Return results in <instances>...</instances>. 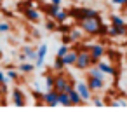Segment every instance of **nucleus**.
Segmentation results:
<instances>
[{
  "mask_svg": "<svg viewBox=\"0 0 127 124\" xmlns=\"http://www.w3.org/2000/svg\"><path fill=\"white\" fill-rule=\"evenodd\" d=\"M101 18H89V19H82L78 21V26L85 32V35L89 37H97V32H99V26H101Z\"/></svg>",
  "mask_w": 127,
  "mask_h": 124,
  "instance_id": "f257e3e1",
  "label": "nucleus"
},
{
  "mask_svg": "<svg viewBox=\"0 0 127 124\" xmlns=\"http://www.w3.org/2000/svg\"><path fill=\"white\" fill-rule=\"evenodd\" d=\"M75 66L78 70H89L92 66V56H91V51L84 46L78 47V58H77V63Z\"/></svg>",
  "mask_w": 127,
  "mask_h": 124,
  "instance_id": "f03ea898",
  "label": "nucleus"
},
{
  "mask_svg": "<svg viewBox=\"0 0 127 124\" xmlns=\"http://www.w3.org/2000/svg\"><path fill=\"white\" fill-rule=\"evenodd\" d=\"M54 89L56 91H59V93H70L71 89H75V84L63 73V72H58V75H56V84H54Z\"/></svg>",
  "mask_w": 127,
  "mask_h": 124,
  "instance_id": "7ed1b4c3",
  "label": "nucleus"
},
{
  "mask_svg": "<svg viewBox=\"0 0 127 124\" xmlns=\"http://www.w3.org/2000/svg\"><path fill=\"white\" fill-rule=\"evenodd\" d=\"M84 47H87L91 51V56H92V65H97L99 60H103V56L106 54V49L103 44H82Z\"/></svg>",
  "mask_w": 127,
  "mask_h": 124,
  "instance_id": "20e7f679",
  "label": "nucleus"
},
{
  "mask_svg": "<svg viewBox=\"0 0 127 124\" xmlns=\"http://www.w3.org/2000/svg\"><path fill=\"white\" fill-rule=\"evenodd\" d=\"M44 103H45L47 107H58V105H59V91H56V89L45 91V94H44Z\"/></svg>",
  "mask_w": 127,
  "mask_h": 124,
  "instance_id": "39448f33",
  "label": "nucleus"
},
{
  "mask_svg": "<svg viewBox=\"0 0 127 124\" xmlns=\"http://www.w3.org/2000/svg\"><path fill=\"white\" fill-rule=\"evenodd\" d=\"M91 87L92 93H99L104 89V79H97V77H92V75H87V80H85Z\"/></svg>",
  "mask_w": 127,
  "mask_h": 124,
  "instance_id": "423d86ee",
  "label": "nucleus"
},
{
  "mask_svg": "<svg viewBox=\"0 0 127 124\" xmlns=\"http://www.w3.org/2000/svg\"><path fill=\"white\" fill-rule=\"evenodd\" d=\"M75 87L80 93V96L84 98V101H89L92 98V91H91V87H89L87 82H78V84H75Z\"/></svg>",
  "mask_w": 127,
  "mask_h": 124,
  "instance_id": "0eeeda50",
  "label": "nucleus"
},
{
  "mask_svg": "<svg viewBox=\"0 0 127 124\" xmlns=\"http://www.w3.org/2000/svg\"><path fill=\"white\" fill-rule=\"evenodd\" d=\"M12 103L16 107H26V101H25V93L19 89V87H12Z\"/></svg>",
  "mask_w": 127,
  "mask_h": 124,
  "instance_id": "6e6552de",
  "label": "nucleus"
},
{
  "mask_svg": "<svg viewBox=\"0 0 127 124\" xmlns=\"http://www.w3.org/2000/svg\"><path fill=\"white\" fill-rule=\"evenodd\" d=\"M77 58H78V49H70V51L63 56V61H64L66 66H75Z\"/></svg>",
  "mask_w": 127,
  "mask_h": 124,
  "instance_id": "1a4fd4ad",
  "label": "nucleus"
},
{
  "mask_svg": "<svg viewBox=\"0 0 127 124\" xmlns=\"http://www.w3.org/2000/svg\"><path fill=\"white\" fill-rule=\"evenodd\" d=\"M97 66L104 72V73H108V75H113V77H118V70L115 68V66H111L110 63H106V61H103V60H99L97 61Z\"/></svg>",
  "mask_w": 127,
  "mask_h": 124,
  "instance_id": "9d476101",
  "label": "nucleus"
},
{
  "mask_svg": "<svg viewBox=\"0 0 127 124\" xmlns=\"http://www.w3.org/2000/svg\"><path fill=\"white\" fill-rule=\"evenodd\" d=\"M23 14H25L26 21H32V23H38V21H40V12H38L35 7H33V9H25Z\"/></svg>",
  "mask_w": 127,
  "mask_h": 124,
  "instance_id": "9b49d317",
  "label": "nucleus"
},
{
  "mask_svg": "<svg viewBox=\"0 0 127 124\" xmlns=\"http://www.w3.org/2000/svg\"><path fill=\"white\" fill-rule=\"evenodd\" d=\"M23 54H25V58H26V61H37V58H38V53H37V49H33L32 46H23Z\"/></svg>",
  "mask_w": 127,
  "mask_h": 124,
  "instance_id": "f8f14e48",
  "label": "nucleus"
},
{
  "mask_svg": "<svg viewBox=\"0 0 127 124\" xmlns=\"http://www.w3.org/2000/svg\"><path fill=\"white\" fill-rule=\"evenodd\" d=\"M37 53H38V58L35 61V66L40 68V66H44V60H45V54H47V44H40V47L37 49Z\"/></svg>",
  "mask_w": 127,
  "mask_h": 124,
  "instance_id": "ddd939ff",
  "label": "nucleus"
},
{
  "mask_svg": "<svg viewBox=\"0 0 127 124\" xmlns=\"http://www.w3.org/2000/svg\"><path fill=\"white\" fill-rule=\"evenodd\" d=\"M44 9H45V12H47V18H52V19H54V18L58 16V12L61 11V4H52V2H51V4H47Z\"/></svg>",
  "mask_w": 127,
  "mask_h": 124,
  "instance_id": "4468645a",
  "label": "nucleus"
},
{
  "mask_svg": "<svg viewBox=\"0 0 127 124\" xmlns=\"http://www.w3.org/2000/svg\"><path fill=\"white\" fill-rule=\"evenodd\" d=\"M125 33H127V25L125 26H115V25H111L108 37H124Z\"/></svg>",
  "mask_w": 127,
  "mask_h": 124,
  "instance_id": "2eb2a0df",
  "label": "nucleus"
},
{
  "mask_svg": "<svg viewBox=\"0 0 127 124\" xmlns=\"http://www.w3.org/2000/svg\"><path fill=\"white\" fill-rule=\"evenodd\" d=\"M84 35H85V32H84L80 26H78V28H71V30H70V39H71V42H77V44H78V42L84 39Z\"/></svg>",
  "mask_w": 127,
  "mask_h": 124,
  "instance_id": "dca6fc26",
  "label": "nucleus"
},
{
  "mask_svg": "<svg viewBox=\"0 0 127 124\" xmlns=\"http://www.w3.org/2000/svg\"><path fill=\"white\" fill-rule=\"evenodd\" d=\"M70 100H71V107H78V105L85 103V101H84V98L80 96V93L77 91V87L70 91Z\"/></svg>",
  "mask_w": 127,
  "mask_h": 124,
  "instance_id": "f3484780",
  "label": "nucleus"
},
{
  "mask_svg": "<svg viewBox=\"0 0 127 124\" xmlns=\"http://www.w3.org/2000/svg\"><path fill=\"white\" fill-rule=\"evenodd\" d=\"M87 75H92V77H97V79H104V75H106V73H104L97 65H92V66L87 70Z\"/></svg>",
  "mask_w": 127,
  "mask_h": 124,
  "instance_id": "a211bd4d",
  "label": "nucleus"
},
{
  "mask_svg": "<svg viewBox=\"0 0 127 124\" xmlns=\"http://www.w3.org/2000/svg\"><path fill=\"white\" fill-rule=\"evenodd\" d=\"M44 75H45V89H47V91L54 89V84H56V75H54V73H51V72H47V73H44Z\"/></svg>",
  "mask_w": 127,
  "mask_h": 124,
  "instance_id": "6ab92c4d",
  "label": "nucleus"
},
{
  "mask_svg": "<svg viewBox=\"0 0 127 124\" xmlns=\"http://www.w3.org/2000/svg\"><path fill=\"white\" fill-rule=\"evenodd\" d=\"M35 68H37V66H35L33 63H30V61H23V63L19 65V68H18V70H19L21 73H32Z\"/></svg>",
  "mask_w": 127,
  "mask_h": 124,
  "instance_id": "aec40b11",
  "label": "nucleus"
},
{
  "mask_svg": "<svg viewBox=\"0 0 127 124\" xmlns=\"http://www.w3.org/2000/svg\"><path fill=\"white\" fill-rule=\"evenodd\" d=\"M64 68H66V65H64L63 58H61V56H56V60H54V63H52V70H54V72H63Z\"/></svg>",
  "mask_w": 127,
  "mask_h": 124,
  "instance_id": "412c9836",
  "label": "nucleus"
},
{
  "mask_svg": "<svg viewBox=\"0 0 127 124\" xmlns=\"http://www.w3.org/2000/svg\"><path fill=\"white\" fill-rule=\"evenodd\" d=\"M59 105L63 107H71V100H70V93H59Z\"/></svg>",
  "mask_w": 127,
  "mask_h": 124,
  "instance_id": "4be33fe9",
  "label": "nucleus"
},
{
  "mask_svg": "<svg viewBox=\"0 0 127 124\" xmlns=\"http://www.w3.org/2000/svg\"><path fill=\"white\" fill-rule=\"evenodd\" d=\"M68 18H70V11H63V9H61L54 19H56V23H66Z\"/></svg>",
  "mask_w": 127,
  "mask_h": 124,
  "instance_id": "5701e85b",
  "label": "nucleus"
},
{
  "mask_svg": "<svg viewBox=\"0 0 127 124\" xmlns=\"http://www.w3.org/2000/svg\"><path fill=\"white\" fill-rule=\"evenodd\" d=\"M110 21H111V25H115V26H125V25H127V23H125V19H124L122 16H118V14L110 16Z\"/></svg>",
  "mask_w": 127,
  "mask_h": 124,
  "instance_id": "b1692460",
  "label": "nucleus"
},
{
  "mask_svg": "<svg viewBox=\"0 0 127 124\" xmlns=\"http://www.w3.org/2000/svg\"><path fill=\"white\" fill-rule=\"evenodd\" d=\"M56 30H58L61 35H63V33H70L71 26L68 25V21H66V23H58V28H56Z\"/></svg>",
  "mask_w": 127,
  "mask_h": 124,
  "instance_id": "393cba45",
  "label": "nucleus"
},
{
  "mask_svg": "<svg viewBox=\"0 0 127 124\" xmlns=\"http://www.w3.org/2000/svg\"><path fill=\"white\" fill-rule=\"evenodd\" d=\"M70 49H71V47H70L68 44H64V42H63V44L58 47V53H56V56H61V58H63V56H64V54H66Z\"/></svg>",
  "mask_w": 127,
  "mask_h": 124,
  "instance_id": "a878e982",
  "label": "nucleus"
},
{
  "mask_svg": "<svg viewBox=\"0 0 127 124\" xmlns=\"http://www.w3.org/2000/svg\"><path fill=\"white\" fill-rule=\"evenodd\" d=\"M108 33H110V26H106L104 23H101L99 32H97V37H108Z\"/></svg>",
  "mask_w": 127,
  "mask_h": 124,
  "instance_id": "bb28decb",
  "label": "nucleus"
},
{
  "mask_svg": "<svg viewBox=\"0 0 127 124\" xmlns=\"http://www.w3.org/2000/svg\"><path fill=\"white\" fill-rule=\"evenodd\" d=\"M5 73H7V79H9V80H18V79H19V73H18L14 68H9Z\"/></svg>",
  "mask_w": 127,
  "mask_h": 124,
  "instance_id": "cd10ccee",
  "label": "nucleus"
},
{
  "mask_svg": "<svg viewBox=\"0 0 127 124\" xmlns=\"http://www.w3.org/2000/svg\"><path fill=\"white\" fill-rule=\"evenodd\" d=\"M106 105H110V107H125L127 101H124V100H113V101H108Z\"/></svg>",
  "mask_w": 127,
  "mask_h": 124,
  "instance_id": "c85d7f7f",
  "label": "nucleus"
},
{
  "mask_svg": "<svg viewBox=\"0 0 127 124\" xmlns=\"http://www.w3.org/2000/svg\"><path fill=\"white\" fill-rule=\"evenodd\" d=\"M45 28H47L49 32H52V30H56V28H58V23H56V19L52 21V18H51V19H49V21L45 23Z\"/></svg>",
  "mask_w": 127,
  "mask_h": 124,
  "instance_id": "c756f323",
  "label": "nucleus"
},
{
  "mask_svg": "<svg viewBox=\"0 0 127 124\" xmlns=\"http://www.w3.org/2000/svg\"><path fill=\"white\" fill-rule=\"evenodd\" d=\"M11 32V25L9 23H0V33H7Z\"/></svg>",
  "mask_w": 127,
  "mask_h": 124,
  "instance_id": "7c9ffc66",
  "label": "nucleus"
},
{
  "mask_svg": "<svg viewBox=\"0 0 127 124\" xmlns=\"http://www.w3.org/2000/svg\"><path fill=\"white\" fill-rule=\"evenodd\" d=\"M92 103H94L96 107H104V105H106V103H104V101H103V100H101L99 96H94V100H92Z\"/></svg>",
  "mask_w": 127,
  "mask_h": 124,
  "instance_id": "2f4dec72",
  "label": "nucleus"
},
{
  "mask_svg": "<svg viewBox=\"0 0 127 124\" xmlns=\"http://www.w3.org/2000/svg\"><path fill=\"white\" fill-rule=\"evenodd\" d=\"M7 73L5 72H0V84H7Z\"/></svg>",
  "mask_w": 127,
  "mask_h": 124,
  "instance_id": "473e14b6",
  "label": "nucleus"
},
{
  "mask_svg": "<svg viewBox=\"0 0 127 124\" xmlns=\"http://www.w3.org/2000/svg\"><path fill=\"white\" fill-rule=\"evenodd\" d=\"M63 42H64V44H71V39H70V33H63Z\"/></svg>",
  "mask_w": 127,
  "mask_h": 124,
  "instance_id": "72a5a7b5",
  "label": "nucleus"
},
{
  "mask_svg": "<svg viewBox=\"0 0 127 124\" xmlns=\"http://www.w3.org/2000/svg\"><path fill=\"white\" fill-rule=\"evenodd\" d=\"M35 7V2H32V0H30V2H26V5H23V11L25 9H33Z\"/></svg>",
  "mask_w": 127,
  "mask_h": 124,
  "instance_id": "f704fd0d",
  "label": "nucleus"
},
{
  "mask_svg": "<svg viewBox=\"0 0 127 124\" xmlns=\"http://www.w3.org/2000/svg\"><path fill=\"white\" fill-rule=\"evenodd\" d=\"M111 2H113L115 5H120V7H124V4L127 2V0H111Z\"/></svg>",
  "mask_w": 127,
  "mask_h": 124,
  "instance_id": "c9c22d12",
  "label": "nucleus"
},
{
  "mask_svg": "<svg viewBox=\"0 0 127 124\" xmlns=\"http://www.w3.org/2000/svg\"><path fill=\"white\" fill-rule=\"evenodd\" d=\"M49 2H52V4H61V0H49Z\"/></svg>",
  "mask_w": 127,
  "mask_h": 124,
  "instance_id": "e433bc0d",
  "label": "nucleus"
},
{
  "mask_svg": "<svg viewBox=\"0 0 127 124\" xmlns=\"http://www.w3.org/2000/svg\"><path fill=\"white\" fill-rule=\"evenodd\" d=\"M124 9H127V2H125V4H124Z\"/></svg>",
  "mask_w": 127,
  "mask_h": 124,
  "instance_id": "4c0bfd02",
  "label": "nucleus"
},
{
  "mask_svg": "<svg viewBox=\"0 0 127 124\" xmlns=\"http://www.w3.org/2000/svg\"><path fill=\"white\" fill-rule=\"evenodd\" d=\"M2 2H4V0H0V4H2Z\"/></svg>",
  "mask_w": 127,
  "mask_h": 124,
  "instance_id": "58836bf2",
  "label": "nucleus"
}]
</instances>
